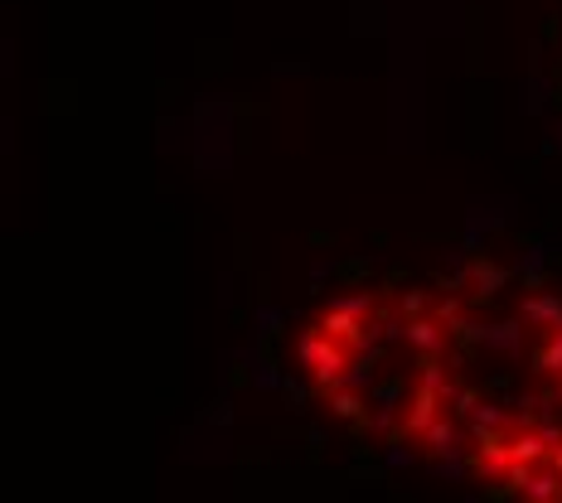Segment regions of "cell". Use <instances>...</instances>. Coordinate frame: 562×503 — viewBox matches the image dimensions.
Wrapping results in <instances>:
<instances>
[{
  "mask_svg": "<svg viewBox=\"0 0 562 503\" xmlns=\"http://www.w3.org/2000/svg\"><path fill=\"white\" fill-rule=\"evenodd\" d=\"M355 436L509 499L562 503V296L509 266L349 290L301 330Z\"/></svg>",
  "mask_w": 562,
  "mask_h": 503,
  "instance_id": "6da1fadb",
  "label": "cell"
}]
</instances>
